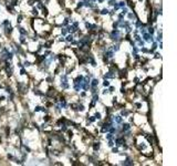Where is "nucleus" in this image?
Wrapping results in <instances>:
<instances>
[{
	"mask_svg": "<svg viewBox=\"0 0 177 166\" xmlns=\"http://www.w3.org/2000/svg\"><path fill=\"white\" fill-rule=\"evenodd\" d=\"M104 85H105V86L109 85V82H107V81H105V82H104Z\"/></svg>",
	"mask_w": 177,
	"mask_h": 166,
	"instance_id": "obj_4",
	"label": "nucleus"
},
{
	"mask_svg": "<svg viewBox=\"0 0 177 166\" xmlns=\"http://www.w3.org/2000/svg\"><path fill=\"white\" fill-rule=\"evenodd\" d=\"M102 13H107V10H106V9H104V10H103V11H102Z\"/></svg>",
	"mask_w": 177,
	"mask_h": 166,
	"instance_id": "obj_5",
	"label": "nucleus"
},
{
	"mask_svg": "<svg viewBox=\"0 0 177 166\" xmlns=\"http://www.w3.org/2000/svg\"><path fill=\"white\" fill-rule=\"evenodd\" d=\"M130 129V125L129 124H124L123 129Z\"/></svg>",
	"mask_w": 177,
	"mask_h": 166,
	"instance_id": "obj_1",
	"label": "nucleus"
},
{
	"mask_svg": "<svg viewBox=\"0 0 177 166\" xmlns=\"http://www.w3.org/2000/svg\"><path fill=\"white\" fill-rule=\"evenodd\" d=\"M96 84H97V81L94 80V81H93V86H96Z\"/></svg>",
	"mask_w": 177,
	"mask_h": 166,
	"instance_id": "obj_3",
	"label": "nucleus"
},
{
	"mask_svg": "<svg viewBox=\"0 0 177 166\" xmlns=\"http://www.w3.org/2000/svg\"><path fill=\"white\" fill-rule=\"evenodd\" d=\"M99 147H100L99 143H95V145H94V149H95V151H96V149H99Z\"/></svg>",
	"mask_w": 177,
	"mask_h": 166,
	"instance_id": "obj_2",
	"label": "nucleus"
}]
</instances>
